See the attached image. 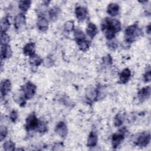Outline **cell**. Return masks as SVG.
I'll list each match as a JSON object with an SVG mask.
<instances>
[{
    "label": "cell",
    "instance_id": "cell-1",
    "mask_svg": "<svg viewBox=\"0 0 151 151\" xmlns=\"http://www.w3.org/2000/svg\"><path fill=\"white\" fill-rule=\"evenodd\" d=\"M101 30L108 40L113 39L115 35L121 30L119 21L110 18H105L101 22Z\"/></svg>",
    "mask_w": 151,
    "mask_h": 151
},
{
    "label": "cell",
    "instance_id": "cell-2",
    "mask_svg": "<svg viewBox=\"0 0 151 151\" xmlns=\"http://www.w3.org/2000/svg\"><path fill=\"white\" fill-rule=\"evenodd\" d=\"M142 32L137 24H134L127 27L124 32L125 41L127 43H132L139 37Z\"/></svg>",
    "mask_w": 151,
    "mask_h": 151
},
{
    "label": "cell",
    "instance_id": "cell-3",
    "mask_svg": "<svg viewBox=\"0 0 151 151\" xmlns=\"http://www.w3.org/2000/svg\"><path fill=\"white\" fill-rule=\"evenodd\" d=\"M37 87L31 82H27L21 87V90L22 91L23 96L21 97L24 100H29L33 97L36 92Z\"/></svg>",
    "mask_w": 151,
    "mask_h": 151
},
{
    "label": "cell",
    "instance_id": "cell-4",
    "mask_svg": "<svg viewBox=\"0 0 151 151\" xmlns=\"http://www.w3.org/2000/svg\"><path fill=\"white\" fill-rule=\"evenodd\" d=\"M39 123V120L37 119L35 114L34 113H31L26 119L25 123V129L29 132L31 130H35L37 129Z\"/></svg>",
    "mask_w": 151,
    "mask_h": 151
},
{
    "label": "cell",
    "instance_id": "cell-5",
    "mask_svg": "<svg viewBox=\"0 0 151 151\" xmlns=\"http://www.w3.org/2000/svg\"><path fill=\"white\" fill-rule=\"evenodd\" d=\"M125 128L120 129L119 132L114 133L111 137V144L113 149H116L122 143L124 139Z\"/></svg>",
    "mask_w": 151,
    "mask_h": 151
},
{
    "label": "cell",
    "instance_id": "cell-6",
    "mask_svg": "<svg viewBox=\"0 0 151 151\" xmlns=\"http://www.w3.org/2000/svg\"><path fill=\"white\" fill-rule=\"evenodd\" d=\"M150 141V134L149 132H143L136 140V145L140 147H146Z\"/></svg>",
    "mask_w": 151,
    "mask_h": 151
},
{
    "label": "cell",
    "instance_id": "cell-7",
    "mask_svg": "<svg viewBox=\"0 0 151 151\" xmlns=\"http://www.w3.org/2000/svg\"><path fill=\"white\" fill-rule=\"evenodd\" d=\"M88 12L86 8L78 6L75 8V14L77 19L79 21H83L87 17Z\"/></svg>",
    "mask_w": 151,
    "mask_h": 151
},
{
    "label": "cell",
    "instance_id": "cell-8",
    "mask_svg": "<svg viewBox=\"0 0 151 151\" xmlns=\"http://www.w3.org/2000/svg\"><path fill=\"white\" fill-rule=\"evenodd\" d=\"M55 132L61 137H66L68 133L67 125L63 122H58L55 126Z\"/></svg>",
    "mask_w": 151,
    "mask_h": 151
},
{
    "label": "cell",
    "instance_id": "cell-9",
    "mask_svg": "<svg viewBox=\"0 0 151 151\" xmlns=\"http://www.w3.org/2000/svg\"><path fill=\"white\" fill-rule=\"evenodd\" d=\"M11 89V83L10 80L6 79L4 80L1 83V97L6 96Z\"/></svg>",
    "mask_w": 151,
    "mask_h": 151
},
{
    "label": "cell",
    "instance_id": "cell-10",
    "mask_svg": "<svg viewBox=\"0 0 151 151\" xmlns=\"http://www.w3.org/2000/svg\"><path fill=\"white\" fill-rule=\"evenodd\" d=\"M150 87L146 86L141 88L137 93V97L140 101H143L150 97Z\"/></svg>",
    "mask_w": 151,
    "mask_h": 151
},
{
    "label": "cell",
    "instance_id": "cell-11",
    "mask_svg": "<svg viewBox=\"0 0 151 151\" xmlns=\"http://www.w3.org/2000/svg\"><path fill=\"white\" fill-rule=\"evenodd\" d=\"M26 23L25 16L24 14H18L14 19V27L16 29H19L23 27Z\"/></svg>",
    "mask_w": 151,
    "mask_h": 151
},
{
    "label": "cell",
    "instance_id": "cell-12",
    "mask_svg": "<svg viewBox=\"0 0 151 151\" xmlns=\"http://www.w3.org/2000/svg\"><path fill=\"white\" fill-rule=\"evenodd\" d=\"M37 26L39 30L42 32H45L48 29V21L44 16L39 15L37 22Z\"/></svg>",
    "mask_w": 151,
    "mask_h": 151
},
{
    "label": "cell",
    "instance_id": "cell-13",
    "mask_svg": "<svg viewBox=\"0 0 151 151\" xmlns=\"http://www.w3.org/2000/svg\"><path fill=\"white\" fill-rule=\"evenodd\" d=\"M35 45L34 42H29L23 48V53L29 57L35 55Z\"/></svg>",
    "mask_w": 151,
    "mask_h": 151
},
{
    "label": "cell",
    "instance_id": "cell-14",
    "mask_svg": "<svg viewBox=\"0 0 151 151\" xmlns=\"http://www.w3.org/2000/svg\"><path fill=\"white\" fill-rule=\"evenodd\" d=\"M98 142V136L97 133L94 130H92L88 137L87 146L90 147H94L96 146Z\"/></svg>",
    "mask_w": 151,
    "mask_h": 151
},
{
    "label": "cell",
    "instance_id": "cell-15",
    "mask_svg": "<svg viewBox=\"0 0 151 151\" xmlns=\"http://www.w3.org/2000/svg\"><path fill=\"white\" fill-rule=\"evenodd\" d=\"M131 77V71L128 68H126L122 70L119 76V80L120 83L126 84L128 82Z\"/></svg>",
    "mask_w": 151,
    "mask_h": 151
},
{
    "label": "cell",
    "instance_id": "cell-16",
    "mask_svg": "<svg viewBox=\"0 0 151 151\" xmlns=\"http://www.w3.org/2000/svg\"><path fill=\"white\" fill-rule=\"evenodd\" d=\"M120 7L116 3H110L107 8V12L111 17H115L118 15L119 12Z\"/></svg>",
    "mask_w": 151,
    "mask_h": 151
},
{
    "label": "cell",
    "instance_id": "cell-17",
    "mask_svg": "<svg viewBox=\"0 0 151 151\" xmlns=\"http://www.w3.org/2000/svg\"><path fill=\"white\" fill-rule=\"evenodd\" d=\"M97 32H98V29L96 25L92 22L88 23L86 28V33L87 35L90 38L93 39L97 35Z\"/></svg>",
    "mask_w": 151,
    "mask_h": 151
},
{
    "label": "cell",
    "instance_id": "cell-18",
    "mask_svg": "<svg viewBox=\"0 0 151 151\" xmlns=\"http://www.w3.org/2000/svg\"><path fill=\"white\" fill-rule=\"evenodd\" d=\"M12 55V51L10 46L8 45H1V60L9 58Z\"/></svg>",
    "mask_w": 151,
    "mask_h": 151
},
{
    "label": "cell",
    "instance_id": "cell-19",
    "mask_svg": "<svg viewBox=\"0 0 151 151\" xmlns=\"http://www.w3.org/2000/svg\"><path fill=\"white\" fill-rule=\"evenodd\" d=\"M60 12L61 10L58 6H54L51 8L48 12L49 18L51 19V21H55L60 15Z\"/></svg>",
    "mask_w": 151,
    "mask_h": 151
},
{
    "label": "cell",
    "instance_id": "cell-20",
    "mask_svg": "<svg viewBox=\"0 0 151 151\" xmlns=\"http://www.w3.org/2000/svg\"><path fill=\"white\" fill-rule=\"evenodd\" d=\"M74 38L77 44H78L86 40L84 33L79 29H76L74 30Z\"/></svg>",
    "mask_w": 151,
    "mask_h": 151
},
{
    "label": "cell",
    "instance_id": "cell-21",
    "mask_svg": "<svg viewBox=\"0 0 151 151\" xmlns=\"http://www.w3.org/2000/svg\"><path fill=\"white\" fill-rule=\"evenodd\" d=\"M31 5V1H19L18 4L19 9L24 12H27L30 8Z\"/></svg>",
    "mask_w": 151,
    "mask_h": 151
},
{
    "label": "cell",
    "instance_id": "cell-22",
    "mask_svg": "<svg viewBox=\"0 0 151 151\" xmlns=\"http://www.w3.org/2000/svg\"><path fill=\"white\" fill-rule=\"evenodd\" d=\"M10 27V22L8 17H5L1 21V32H6Z\"/></svg>",
    "mask_w": 151,
    "mask_h": 151
},
{
    "label": "cell",
    "instance_id": "cell-23",
    "mask_svg": "<svg viewBox=\"0 0 151 151\" xmlns=\"http://www.w3.org/2000/svg\"><path fill=\"white\" fill-rule=\"evenodd\" d=\"M42 62V58L39 57L38 55H34L32 57H30V59H29V63L30 64L32 65H34V66H39Z\"/></svg>",
    "mask_w": 151,
    "mask_h": 151
},
{
    "label": "cell",
    "instance_id": "cell-24",
    "mask_svg": "<svg viewBox=\"0 0 151 151\" xmlns=\"http://www.w3.org/2000/svg\"><path fill=\"white\" fill-rule=\"evenodd\" d=\"M48 126L47 124V123L44 121V120H39V123H38V125L37 127V131L39 133H45L47 130H48Z\"/></svg>",
    "mask_w": 151,
    "mask_h": 151
},
{
    "label": "cell",
    "instance_id": "cell-25",
    "mask_svg": "<svg viewBox=\"0 0 151 151\" xmlns=\"http://www.w3.org/2000/svg\"><path fill=\"white\" fill-rule=\"evenodd\" d=\"M123 120H124V118H123V116L122 114H117L114 119V126L116 127H119L123 123Z\"/></svg>",
    "mask_w": 151,
    "mask_h": 151
},
{
    "label": "cell",
    "instance_id": "cell-26",
    "mask_svg": "<svg viewBox=\"0 0 151 151\" xmlns=\"http://www.w3.org/2000/svg\"><path fill=\"white\" fill-rule=\"evenodd\" d=\"M77 45H78V47H79L80 50L85 52L89 48L90 45V43L88 40H86L77 44Z\"/></svg>",
    "mask_w": 151,
    "mask_h": 151
},
{
    "label": "cell",
    "instance_id": "cell-27",
    "mask_svg": "<svg viewBox=\"0 0 151 151\" xmlns=\"http://www.w3.org/2000/svg\"><path fill=\"white\" fill-rule=\"evenodd\" d=\"M15 145L13 142L8 140L4 143L3 147L5 150H14L15 149Z\"/></svg>",
    "mask_w": 151,
    "mask_h": 151
},
{
    "label": "cell",
    "instance_id": "cell-28",
    "mask_svg": "<svg viewBox=\"0 0 151 151\" xmlns=\"http://www.w3.org/2000/svg\"><path fill=\"white\" fill-rule=\"evenodd\" d=\"M9 37L6 32H1V45H8L9 42Z\"/></svg>",
    "mask_w": 151,
    "mask_h": 151
},
{
    "label": "cell",
    "instance_id": "cell-29",
    "mask_svg": "<svg viewBox=\"0 0 151 151\" xmlns=\"http://www.w3.org/2000/svg\"><path fill=\"white\" fill-rule=\"evenodd\" d=\"M64 29L66 31H68V32L72 31L73 30H74V22L73 21H68L66 22L64 24Z\"/></svg>",
    "mask_w": 151,
    "mask_h": 151
},
{
    "label": "cell",
    "instance_id": "cell-30",
    "mask_svg": "<svg viewBox=\"0 0 151 151\" xmlns=\"http://www.w3.org/2000/svg\"><path fill=\"white\" fill-rule=\"evenodd\" d=\"M9 117H10V120H11L13 123L16 122L17 120H18V112H17L16 110H12L11 112L10 113Z\"/></svg>",
    "mask_w": 151,
    "mask_h": 151
},
{
    "label": "cell",
    "instance_id": "cell-31",
    "mask_svg": "<svg viewBox=\"0 0 151 151\" xmlns=\"http://www.w3.org/2000/svg\"><path fill=\"white\" fill-rule=\"evenodd\" d=\"M103 61L104 64L107 65H111L112 64V58L110 54H107L103 58Z\"/></svg>",
    "mask_w": 151,
    "mask_h": 151
},
{
    "label": "cell",
    "instance_id": "cell-32",
    "mask_svg": "<svg viewBox=\"0 0 151 151\" xmlns=\"http://www.w3.org/2000/svg\"><path fill=\"white\" fill-rule=\"evenodd\" d=\"M150 78H151V72H150V67H149L148 70H146L145 73L143 75V78L145 82L147 83L150 81Z\"/></svg>",
    "mask_w": 151,
    "mask_h": 151
},
{
    "label": "cell",
    "instance_id": "cell-33",
    "mask_svg": "<svg viewBox=\"0 0 151 151\" xmlns=\"http://www.w3.org/2000/svg\"><path fill=\"white\" fill-rule=\"evenodd\" d=\"M109 41H110L109 42V44H108L109 48L112 50H115L117 47V45H118L117 42L115 40H113V39L111 40H109Z\"/></svg>",
    "mask_w": 151,
    "mask_h": 151
},
{
    "label": "cell",
    "instance_id": "cell-34",
    "mask_svg": "<svg viewBox=\"0 0 151 151\" xmlns=\"http://www.w3.org/2000/svg\"><path fill=\"white\" fill-rule=\"evenodd\" d=\"M8 133L7 129L5 127H2L1 129V141H2L6 136Z\"/></svg>",
    "mask_w": 151,
    "mask_h": 151
},
{
    "label": "cell",
    "instance_id": "cell-35",
    "mask_svg": "<svg viewBox=\"0 0 151 151\" xmlns=\"http://www.w3.org/2000/svg\"><path fill=\"white\" fill-rule=\"evenodd\" d=\"M146 32H147V34H150V24H149L146 27Z\"/></svg>",
    "mask_w": 151,
    "mask_h": 151
}]
</instances>
